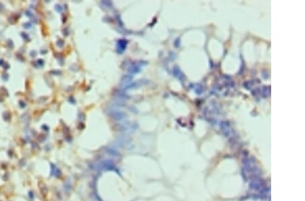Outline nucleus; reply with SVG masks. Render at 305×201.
Here are the masks:
<instances>
[{"label": "nucleus", "mask_w": 305, "mask_h": 201, "mask_svg": "<svg viewBox=\"0 0 305 201\" xmlns=\"http://www.w3.org/2000/svg\"><path fill=\"white\" fill-rule=\"evenodd\" d=\"M109 115L111 116L113 119H115L116 121H124L125 119H127V115L126 113L118 110H112L109 112Z\"/></svg>", "instance_id": "f257e3e1"}, {"label": "nucleus", "mask_w": 305, "mask_h": 201, "mask_svg": "<svg viewBox=\"0 0 305 201\" xmlns=\"http://www.w3.org/2000/svg\"><path fill=\"white\" fill-rule=\"evenodd\" d=\"M132 79H133V77L132 76V75H124V76L122 77L121 80L120 85L122 87H124V89H126L130 83H132Z\"/></svg>", "instance_id": "f03ea898"}, {"label": "nucleus", "mask_w": 305, "mask_h": 201, "mask_svg": "<svg viewBox=\"0 0 305 201\" xmlns=\"http://www.w3.org/2000/svg\"><path fill=\"white\" fill-rule=\"evenodd\" d=\"M144 62H137L135 63L134 65H132L130 66V68L128 69V71L131 74H135L138 73V72H140L141 67V64L143 63Z\"/></svg>", "instance_id": "7ed1b4c3"}, {"label": "nucleus", "mask_w": 305, "mask_h": 201, "mask_svg": "<svg viewBox=\"0 0 305 201\" xmlns=\"http://www.w3.org/2000/svg\"><path fill=\"white\" fill-rule=\"evenodd\" d=\"M118 46H119V48L118 49H120V50H121V51H124L125 48H126V42L124 40H121L119 42V43H118Z\"/></svg>", "instance_id": "20e7f679"}]
</instances>
